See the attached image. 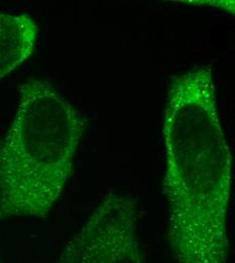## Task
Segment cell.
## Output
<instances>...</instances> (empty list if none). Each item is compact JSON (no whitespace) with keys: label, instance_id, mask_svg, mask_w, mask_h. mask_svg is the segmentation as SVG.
<instances>
[{"label":"cell","instance_id":"6da1fadb","mask_svg":"<svg viewBox=\"0 0 235 263\" xmlns=\"http://www.w3.org/2000/svg\"><path fill=\"white\" fill-rule=\"evenodd\" d=\"M169 247L176 263H227L233 158L211 65L173 76L164 115Z\"/></svg>","mask_w":235,"mask_h":263},{"label":"cell","instance_id":"7a4b0ae2","mask_svg":"<svg viewBox=\"0 0 235 263\" xmlns=\"http://www.w3.org/2000/svg\"><path fill=\"white\" fill-rule=\"evenodd\" d=\"M87 121L51 82L31 78L20 86L0 139V219L49 216L73 173Z\"/></svg>","mask_w":235,"mask_h":263},{"label":"cell","instance_id":"3957f363","mask_svg":"<svg viewBox=\"0 0 235 263\" xmlns=\"http://www.w3.org/2000/svg\"><path fill=\"white\" fill-rule=\"evenodd\" d=\"M138 215L136 197L109 193L56 263H147L137 235Z\"/></svg>","mask_w":235,"mask_h":263},{"label":"cell","instance_id":"277c9868","mask_svg":"<svg viewBox=\"0 0 235 263\" xmlns=\"http://www.w3.org/2000/svg\"><path fill=\"white\" fill-rule=\"evenodd\" d=\"M38 27L25 13L0 12V80L34 53Z\"/></svg>","mask_w":235,"mask_h":263}]
</instances>
